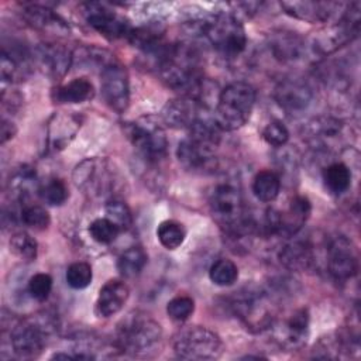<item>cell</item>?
<instances>
[{
	"label": "cell",
	"instance_id": "cell-1",
	"mask_svg": "<svg viewBox=\"0 0 361 361\" xmlns=\"http://www.w3.org/2000/svg\"><path fill=\"white\" fill-rule=\"evenodd\" d=\"M158 72L166 86L197 100L203 82L199 58L186 45L164 47L158 54Z\"/></svg>",
	"mask_w": 361,
	"mask_h": 361
},
{
	"label": "cell",
	"instance_id": "cell-2",
	"mask_svg": "<svg viewBox=\"0 0 361 361\" xmlns=\"http://www.w3.org/2000/svg\"><path fill=\"white\" fill-rule=\"evenodd\" d=\"M220 128L214 118L200 117L189 130L178 148L176 157L179 164L193 172H204L216 164V149L220 142Z\"/></svg>",
	"mask_w": 361,
	"mask_h": 361
},
{
	"label": "cell",
	"instance_id": "cell-3",
	"mask_svg": "<svg viewBox=\"0 0 361 361\" xmlns=\"http://www.w3.org/2000/svg\"><path fill=\"white\" fill-rule=\"evenodd\" d=\"M162 340V327L144 312L128 313L117 326L116 345L127 354L144 357L154 351Z\"/></svg>",
	"mask_w": 361,
	"mask_h": 361
},
{
	"label": "cell",
	"instance_id": "cell-4",
	"mask_svg": "<svg viewBox=\"0 0 361 361\" xmlns=\"http://www.w3.org/2000/svg\"><path fill=\"white\" fill-rule=\"evenodd\" d=\"M255 89L243 80L227 85L219 94L214 121L223 131H234L243 127L251 117L255 104Z\"/></svg>",
	"mask_w": 361,
	"mask_h": 361
},
{
	"label": "cell",
	"instance_id": "cell-5",
	"mask_svg": "<svg viewBox=\"0 0 361 361\" xmlns=\"http://www.w3.org/2000/svg\"><path fill=\"white\" fill-rule=\"evenodd\" d=\"M209 203L214 221L227 233L240 235L254 227L243 204L240 190L230 182L216 185Z\"/></svg>",
	"mask_w": 361,
	"mask_h": 361
},
{
	"label": "cell",
	"instance_id": "cell-6",
	"mask_svg": "<svg viewBox=\"0 0 361 361\" xmlns=\"http://www.w3.org/2000/svg\"><path fill=\"white\" fill-rule=\"evenodd\" d=\"M200 31L223 58H235L245 49L244 25L233 13H221L203 20Z\"/></svg>",
	"mask_w": 361,
	"mask_h": 361
},
{
	"label": "cell",
	"instance_id": "cell-7",
	"mask_svg": "<svg viewBox=\"0 0 361 361\" xmlns=\"http://www.w3.org/2000/svg\"><path fill=\"white\" fill-rule=\"evenodd\" d=\"M56 324L51 314L38 313L20 320L10 333V344L20 358H35L45 348Z\"/></svg>",
	"mask_w": 361,
	"mask_h": 361
},
{
	"label": "cell",
	"instance_id": "cell-8",
	"mask_svg": "<svg viewBox=\"0 0 361 361\" xmlns=\"http://www.w3.org/2000/svg\"><path fill=\"white\" fill-rule=\"evenodd\" d=\"M221 338L203 326H189L182 329L173 340V350L182 360L206 361L216 360L223 353Z\"/></svg>",
	"mask_w": 361,
	"mask_h": 361
},
{
	"label": "cell",
	"instance_id": "cell-9",
	"mask_svg": "<svg viewBox=\"0 0 361 361\" xmlns=\"http://www.w3.org/2000/svg\"><path fill=\"white\" fill-rule=\"evenodd\" d=\"M126 134L133 147L149 162H158L166 155L168 138L164 127L151 116L127 123Z\"/></svg>",
	"mask_w": 361,
	"mask_h": 361
},
{
	"label": "cell",
	"instance_id": "cell-10",
	"mask_svg": "<svg viewBox=\"0 0 361 361\" xmlns=\"http://www.w3.org/2000/svg\"><path fill=\"white\" fill-rule=\"evenodd\" d=\"M100 86L109 107L118 114L124 113L130 103V82L126 68L113 59L100 71Z\"/></svg>",
	"mask_w": 361,
	"mask_h": 361
},
{
	"label": "cell",
	"instance_id": "cell-11",
	"mask_svg": "<svg viewBox=\"0 0 361 361\" xmlns=\"http://www.w3.org/2000/svg\"><path fill=\"white\" fill-rule=\"evenodd\" d=\"M83 14L87 24L107 39L128 37L130 31L133 30L126 17L116 13L104 3H85Z\"/></svg>",
	"mask_w": 361,
	"mask_h": 361
},
{
	"label": "cell",
	"instance_id": "cell-12",
	"mask_svg": "<svg viewBox=\"0 0 361 361\" xmlns=\"http://www.w3.org/2000/svg\"><path fill=\"white\" fill-rule=\"evenodd\" d=\"M326 267L336 281H348L358 271V257L353 243L344 237H333L326 248Z\"/></svg>",
	"mask_w": 361,
	"mask_h": 361
},
{
	"label": "cell",
	"instance_id": "cell-13",
	"mask_svg": "<svg viewBox=\"0 0 361 361\" xmlns=\"http://www.w3.org/2000/svg\"><path fill=\"white\" fill-rule=\"evenodd\" d=\"M107 162L97 158H87L76 165L73 171L75 185L90 196H104L111 190L114 178Z\"/></svg>",
	"mask_w": 361,
	"mask_h": 361
},
{
	"label": "cell",
	"instance_id": "cell-14",
	"mask_svg": "<svg viewBox=\"0 0 361 361\" xmlns=\"http://www.w3.org/2000/svg\"><path fill=\"white\" fill-rule=\"evenodd\" d=\"M310 316L306 307H299L293 310L282 322L271 323L269 327L274 330L275 340L282 348L298 350L305 345L309 336Z\"/></svg>",
	"mask_w": 361,
	"mask_h": 361
},
{
	"label": "cell",
	"instance_id": "cell-15",
	"mask_svg": "<svg viewBox=\"0 0 361 361\" xmlns=\"http://www.w3.org/2000/svg\"><path fill=\"white\" fill-rule=\"evenodd\" d=\"M162 121L175 130H189L203 117L202 102L192 96H180L169 100L162 109Z\"/></svg>",
	"mask_w": 361,
	"mask_h": 361
},
{
	"label": "cell",
	"instance_id": "cell-16",
	"mask_svg": "<svg viewBox=\"0 0 361 361\" xmlns=\"http://www.w3.org/2000/svg\"><path fill=\"white\" fill-rule=\"evenodd\" d=\"M34 59L38 68L47 76L52 79H61L69 71V66L72 63V54L66 47L61 44L47 42L41 44L35 49Z\"/></svg>",
	"mask_w": 361,
	"mask_h": 361
},
{
	"label": "cell",
	"instance_id": "cell-17",
	"mask_svg": "<svg viewBox=\"0 0 361 361\" xmlns=\"http://www.w3.org/2000/svg\"><path fill=\"white\" fill-rule=\"evenodd\" d=\"M344 126L334 117H317L307 123L306 140L316 149H331L343 140Z\"/></svg>",
	"mask_w": 361,
	"mask_h": 361
},
{
	"label": "cell",
	"instance_id": "cell-18",
	"mask_svg": "<svg viewBox=\"0 0 361 361\" xmlns=\"http://www.w3.org/2000/svg\"><path fill=\"white\" fill-rule=\"evenodd\" d=\"M276 103L286 111H302L305 110L313 97L309 85L299 79H285L278 83L274 92Z\"/></svg>",
	"mask_w": 361,
	"mask_h": 361
},
{
	"label": "cell",
	"instance_id": "cell-19",
	"mask_svg": "<svg viewBox=\"0 0 361 361\" xmlns=\"http://www.w3.org/2000/svg\"><path fill=\"white\" fill-rule=\"evenodd\" d=\"M130 295L128 286L120 279L107 281L99 290L94 312L99 317L107 319L118 313Z\"/></svg>",
	"mask_w": 361,
	"mask_h": 361
},
{
	"label": "cell",
	"instance_id": "cell-20",
	"mask_svg": "<svg viewBox=\"0 0 361 361\" xmlns=\"http://www.w3.org/2000/svg\"><path fill=\"white\" fill-rule=\"evenodd\" d=\"M286 14L307 23H324L340 8L338 3L330 1H282Z\"/></svg>",
	"mask_w": 361,
	"mask_h": 361
},
{
	"label": "cell",
	"instance_id": "cell-21",
	"mask_svg": "<svg viewBox=\"0 0 361 361\" xmlns=\"http://www.w3.org/2000/svg\"><path fill=\"white\" fill-rule=\"evenodd\" d=\"M312 212V204L307 197L296 196L286 212L279 213V230L278 234L283 237H292L300 231L307 221Z\"/></svg>",
	"mask_w": 361,
	"mask_h": 361
},
{
	"label": "cell",
	"instance_id": "cell-22",
	"mask_svg": "<svg viewBox=\"0 0 361 361\" xmlns=\"http://www.w3.org/2000/svg\"><path fill=\"white\" fill-rule=\"evenodd\" d=\"M24 18L30 25L41 30V31H52V32H69V27L65 21L51 8H47L39 4H28L23 11Z\"/></svg>",
	"mask_w": 361,
	"mask_h": 361
},
{
	"label": "cell",
	"instance_id": "cell-23",
	"mask_svg": "<svg viewBox=\"0 0 361 361\" xmlns=\"http://www.w3.org/2000/svg\"><path fill=\"white\" fill-rule=\"evenodd\" d=\"M94 94L93 83L87 78H75L52 90V100L62 104H75L90 100Z\"/></svg>",
	"mask_w": 361,
	"mask_h": 361
},
{
	"label": "cell",
	"instance_id": "cell-24",
	"mask_svg": "<svg viewBox=\"0 0 361 361\" xmlns=\"http://www.w3.org/2000/svg\"><path fill=\"white\" fill-rule=\"evenodd\" d=\"M279 258L290 269H306L314 262V252L309 241L292 235V240L281 250Z\"/></svg>",
	"mask_w": 361,
	"mask_h": 361
},
{
	"label": "cell",
	"instance_id": "cell-25",
	"mask_svg": "<svg viewBox=\"0 0 361 361\" xmlns=\"http://www.w3.org/2000/svg\"><path fill=\"white\" fill-rule=\"evenodd\" d=\"M79 127H80V123L76 117L55 114L51 118L49 127H48V140H49L51 148L54 149L65 148L69 144V141L75 137Z\"/></svg>",
	"mask_w": 361,
	"mask_h": 361
},
{
	"label": "cell",
	"instance_id": "cell-26",
	"mask_svg": "<svg viewBox=\"0 0 361 361\" xmlns=\"http://www.w3.org/2000/svg\"><path fill=\"white\" fill-rule=\"evenodd\" d=\"M37 173L31 166L23 165L17 171H14L13 176L8 180V188L11 192V196L17 199L18 202H24L28 199L34 192L39 190L38 182H37Z\"/></svg>",
	"mask_w": 361,
	"mask_h": 361
},
{
	"label": "cell",
	"instance_id": "cell-27",
	"mask_svg": "<svg viewBox=\"0 0 361 361\" xmlns=\"http://www.w3.org/2000/svg\"><path fill=\"white\" fill-rule=\"evenodd\" d=\"M281 192V179L272 171H259L252 180V193L259 202H274Z\"/></svg>",
	"mask_w": 361,
	"mask_h": 361
},
{
	"label": "cell",
	"instance_id": "cell-28",
	"mask_svg": "<svg viewBox=\"0 0 361 361\" xmlns=\"http://www.w3.org/2000/svg\"><path fill=\"white\" fill-rule=\"evenodd\" d=\"M148 262V255L142 247L127 248L117 259V269L124 278H134L141 274Z\"/></svg>",
	"mask_w": 361,
	"mask_h": 361
},
{
	"label": "cell",
	"instance_id": "cell-29",
	"mask_svg": "<svg viewBox=\"0 0 361 361\" xmlns=\"http://www.w3.org/2000/svg\"><path fill=\"white\" fill-rule=\"evenodd\" d=\"M323 182L331 193L341 195L351 185V171L343 162H333L324 168Z\"/></svg>",
	"mask_w": 361,
	"mask_h": 361
},
{
	"label": "cell",
	"instance_id": "cell-30",
	"mask_svg": "<svg viewBox=\"0 0 361 361\" xmlns=\"http://www.w3.org/2000/svg\"><path fill=\"white\" fill-rule=\"evenodd\" d=\"M302 45H303L302 41L290 32L276 34L271 41L272 52L281 61L298 59L300 56V52H302Z\"/></svg>",
	"mask_w": 361,
	"mask_h": 361
},
{
	"label": "cell",
	"instance_id": "cell-31",
	"mask_svg": "<svg viewBox=\"0 0 361 361\" xmlns=\"http://www.w3.org/2000/svg\"><path fill=\"white\" fill-rule=\"evenodd\" d=\"M157 237L161 245L166 250H176L186 237V230L182 223L175 220H165L157 228Z\"/></svg>",
	"mask_w": 361,
	"mask_h": 361
},
{
	"label": "cell",
	"instance_id": "cell-32",
	"mask_svg": "<svg viewBox=\"0 0 361 361\" xmlns=\"http://www.w3.org/2000/svg\"><path fill=\"white\" fill-rule=\"evenodd\" d=\"M8 245H10V251L21 261L30 262L37 258L38 244L35 238L25 231L14 233L8 241Z\"/></svg>",
	"mask_w": 361,
	"mask_h": 361
},
{
	"label": "cell",
	"instance_id": "cell-33",
	"mask_svg": "<svg viewBox=\"0 0 361 361\" xmlns=\"http://www.w3.org/2000/svg\"><path fill=\"white\" fill-rule=\"evenodd\" d=\"M209 278L217 286H230L238 279V268L231 259L221 258L212 264Z\"/></svg>",
	"mask_w": 361,
	"mask_h": 361
},
{
	"label": "cell",
	"instance_id": "cell-34",
	"mask_svg": "<svg viewBox=\"0 0 361 361\" xmlns=\"http://www.w3.org/2000/svg\"><path fill=\"white\" fill-rule=\"evenodd\" d=\"M38 195L49 206H62L69 196L68 186L62 179L52 178L39 186Z\"/></svg>",
	"mask_w": 361,
	"mask_h": 361
},
{
	"label": "cell",
	"instance_id": "cell-35",
	"mask_svg": "<svg viewBox=\"0 0 361 361\" xmlns=\"http://www.w3.org/2000/svg\"><path fill=\"white\" fill-rule=\"evenodd\" d=\"M20 220L27 227L38 230V231L45 230L51 223L49 213L47 212V209L39 204H34V203L23 204V207L20 210Z\"/></svg>",
	"mask_w": 361,
	"mask_h": 361
},
{
	"label": "cell",
	"instance_id": "cell-36",
	"mask_svg": "<svg viewBox=\"0 0 361 361\" xmlns=\"http://www.w3.org/2000/svg\"><path fill=\"white\" fill-rule=\"evenodd\" d=\"M121 233V228L107 217L94 219L89 224L90 237L99 244H110Z\"/></svg>",
	"mask_w": 361,
	"mask_h": 361
},
{
	"label": "cell",
	"instance_id": "cell-37",
	"mask_svg": "<svg viewBox=\"0 0 361 361\" xmlns=\"http://www.w3.org/2000/svg\"><path fill=\"white\" fill-rule=\"evenodd\" d=\"M93 271L90 264L79 261L73 262L66 269V282L73 289H85L92 283Z\"/></svg>",
	"mask_w": 361,
	"mask_h": 361
},
{
	"label": "cell",
	"instance_id": "cell-38",
	"mask_svg": "<svg viewBox=\"0 0 361 361\" xmlns=\"http://www.w3.org/2000/svg\"><path fill=\"white\" fill-rule=\"evenodd\" d=\"M195 312V300L190 296L180 295L172 298L166 305V314L173 322H185Z\"/></svg>",
	"mask_w": 361,
	"mask_h": 361
},
{
	"label": "cell",
	"instance_id": "cell-39",
	"mask_svg": "<svg viewBox=\"0 0 361 361\" xmlns=\"http://www.w3.org/2000/svg\"><path fill=\"white\" fill-rule=\"evenodd\" d=\"M104 212H106V217L114 221L121 228V231L127 230L133 223L131 212L123 200L110 199L104 206Z\"/></svg>",
	"mask_w": 361,
	"mask_h": 361
},
{
	"label": "cell",
	"instance_id": "cell-40",
	"mask_svg": "<svg viewBox=\"0 0 361 361\" xmlns=\"http://www.w3.org/2000/svg\"><path fill=\"white\" fill-rule=\"evenodd\" d=\"M51 289H52V278L45 272H38L28 279L27 290L30 296L37 302L47 300L51 293Z\"/></svg>",
	"mask_w": 361,
	"mask_h": 361
},
{
	"label": "cell",
	"instance_id": "cell-41",
	"mask_svg": "<svg viewBox=\"0 0 361 361\" xmlns=\"http://www.w3.org/2000/svg\"><path fill=\"white\" fill-rule=\"evenodd\" d=\"M262 138L271 147H283L289 140V131L282 121L274 120L264 127Z\"/></svg>",
	"mask_w": 361,
	"mask_h": 361
},
{
	"label": "cell",
	"instance_id": "cell-42",
	"mask_svg": "<svg viewBox=\"0 0 361 361\" xmlns=\"http://www.w3.org/2000/svg\"><path fill=\"white\" fill-rule=\"evenodd\" d=\"M16 133H17L16 126H14L11 121H8V120L3 118V120H1V128H0V134H1V144H6L8 140H11V138L14 137V134H16Z\"/></svg>",
	"mask_w": 361,
	"mask_h": 361
}]
</instances>
